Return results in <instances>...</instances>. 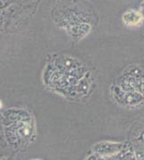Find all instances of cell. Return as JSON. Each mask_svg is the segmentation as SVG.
I'll return each instance as SVG.
<instances>
[{
    "mask_svg": "<svg viewBox=\"0 0 144 160\" xmlns=\"http://www.w3.org/2000/svg\"><path fill=\"white\" fill-rule=\"evenodd\" d=\"M143 16L140 11L135 9H129L123 13L122 16V20L123 23L129 27H134L140 25L143 21Z\"/></svg>",
    "mask_w": 144,
    "mask_h": 160,
    "instance_id": "6da1fadb",
    "label": "cell"
},
{
    "mask_svg": "<svg viewBox=\"0 0 144 160\" xmlns=\"http://www.w3.org/2000/svg\"><path fill=\"white\" fill-rule=\"evenodd\" d=\"M140 12H141V14L142 15L144 18V0L142 1V3L141 4V7H140Z\"/></svg>",
    "mask_w": 144,
    "mask_h": 160,
    "instance_id": "7a4b0ae2",
    "label": "cell"
},
{
    "mask_svg": "<svg viewBox=\"0 0 144 160\" xmlns=\"http://www.w3.org/2000/svg\"><path fill=\"white\" fill-rule=\"evenodd\" d=\"M7 4V0H0V8L6 7Z\"/></svg>",
    "mask_w": 144,
    "mask_h": 160,
    "instance_id": "3957f363",
    "label": "cell"
}]
</instances>
